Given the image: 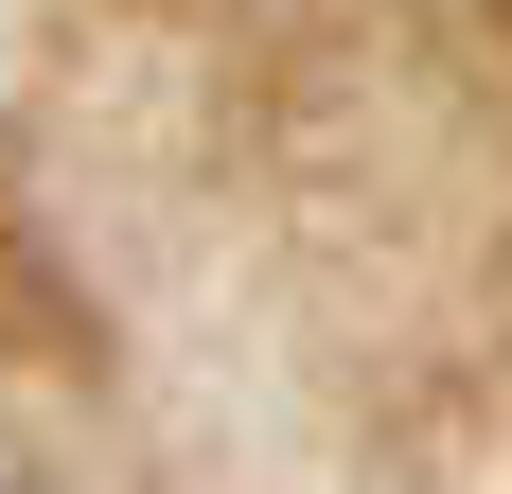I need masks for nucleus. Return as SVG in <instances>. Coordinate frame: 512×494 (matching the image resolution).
<instances>
[{
    "label": "nucleus",
    "instance_id": "1",
    "mask_svg": "<svg viewBox=\"0 0 512 494\" xmlns=\"http://www.w3.org/2000/svg\"><path fill=\"white\" fill-rule=\"evenodd\" d=\"M0 494H18V477H0Z\"/></svg>",
    "mask_w": 512,
    "mask_h": 494
}]
</instances>
